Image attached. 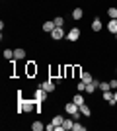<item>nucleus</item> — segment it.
Segmentation results:
<instances>
[{
    "label": "nucleus",
    "mask_w": 117,
    "mask_h": 131,
    "mask_svg": "<svg viewBox=\"0 0 117 131\" xmlns=\"http://www.w3.org/2000/svg\"><path fill=\"white\" fill-rule=\"evenodd\" d=\"M47 98H49V92H45L43 88L39 86L37 90H35V94H33V100L37 102V104H43V102H45Z\"/></svg>",
    "instance_id": "obj_1"
},
{
    "label": "nucleus",
    "mask_w": 117,
    "mask_h": 131,
    "mask_svg": "<svg viewBox=\"0 0 117 131\" xmlns=\"http://www.w3.org/2000/svg\"><path fill=\"white\" fill-rule=\"evenodd\" d=\"M62 37H67V29H64V27H55V29L51 31V39H53V41H61Z\"/></svg>",
    "instance_id": "obj_2"
},
{
    "label": "nucleus",
    "mask_w": 117,
    "mask_h": 131,
    "mask_svg": "<svg viewBox=\"0 0 117 131\" xmlns=\"http://www.w3.org/2000/svg\"><path fill=\"white\" fill-rule=\"evenodd\" d=\"M67 39L70 41V43H76L78 39H80V29H78V27H72V29H68Z\"/></svg>",
    "instance_id": "obj_3"
},
{
    "label": "nucleus",
    "mask_w": 117,
    "mask_h": 131,
    "mask_svg": "<svg viewBox=\"0 0 117 131\" xmlns=\"http://www.w3.org/2000/svg\"><path fill=\"white\" fill-rule=\"evenodd\" d=\"M41 88H43L45 92L53 94V92H55V88H57V82H53L51 78H49V80H43V82H41Z\"/></svg>",
    "instance_id": "obj_4"
},
{
    "label": "nucleus",
    "mask_w": 117,
    "mask_h": 131,
    "mask_svg": "<svg viewBox=\"0 0 117 131\" xmlns=\"http://www.w3.org/2000/svg\"><path fill=\"white\" fill-rule=\"evenodd\" d=\"M70 16H72V20H74V22H80V20L84 18V8L76 6V8L72 10V14H70Z\"/></svg>",
    "instance_id": "obj_5"
},
{
    "label": "nucleus",
    "mask_w": 117,
    "mask_h": 131,
    "mask_svg": "<svg viewBox=\"0 0 117 131\" xmlns=\"http://www.w3.org/2000/svg\"><path fill=\"white\" fill-rule=\"evenodd\" d=\"M14 59L16 61H23L25 59V49H23V47H16V49H14Z\"/></svg>",
    "instance_id": "obj_6"
},
{
    "label": "nucleus",
    "mask_w": 117,
    "mask_h": 131,
    "mask_svg": "<svg viewBox=\"0 0 117 131\" xmlns=\"http://www.w3.org/2000/svg\"><path fill=\"white\" fill-rule=\"evenodd\" d=\"M64 110H67V114H68V115H72V114H76L80 108H78L74 102H67V104H64Z\"/></svg>",
    "instance_id": "obj_7"
},
{
    "label": "nucleus",
    "mask_w": 117,
    "mask_h": 131,
    "mask_svg": "<svg viewBox=\"0 0 117 131\" xmlns=\"http://www.w3.org/2000/svg\"><path fill=\"white\" fill-rule=\"evenodd\" d=\"M72 102L78 106V108H80L82 104H86V100H84V96H82V94H74V96H72Z\"/></svg>",
    "instance_id": "obj_8"
},
{
    "label": "nucleus",
    "mask_w": 117,
    "mask_h": 131,
    "mask_svg": "<svg viewBox=\"0 0 117 131\" xmlns=\"http://www.w3.org/2000/svg\"><path fill=\"white\" fill-rule=\"evenodd\" d=\"M107 31H111L113 35L117 33V18H115V20H109V24H107Z\"/></svg>",
    "instance_id": "obj_9"
},
{
    "label": "nucleus",
    "mask_w": 117,
    "mask_h": 131,
    "mask_svg": "<svg viewBox=\"0 0 117 131\" xmlns=\"http://www.w3.org/2000/svg\"><path fill=\"white\" fill-rule=\"evenodd\" d=\"M55 27H57L55 22H45V24H43V31H45V33H51Z\"/></svg>",
    "instance_id": "obj_10"
},
{
    "label": "nucleus",
    "mask_w": 117,
    "mask_h": 131,
    "mask_svg": "<svg viewBox=\"0 0 117 131\" xmlns=\"http://www.w3.org/2000/svg\"><path fill=\"white\" fill-rule=\"evenodd\" d=\"M72 125H74V119H72V117H64V121H62V127H64V131L72 129Z\"/></svg>",
    "instance_id": "obj_11"
},
{
    "label": "nucleus",
    "mask_w": 117,
    "mask_h": 131,
    "mask_svg": "<svg viewBox=\"0 0 117 131\" xmlns=\"http://www.w3.org/2000/svg\"><path fill=\"white\" fill-rule=\"evenodd\" d=\"M90 27H92V31H101V27H103V24H101L100 20L96 18L94 22H92V26H90Z\"/></svg>",
    "instance_id": "obj_12"
},
{
    "label": "nucleus",
    "mask_w": 117,
    "mask_h": 131,
    "mask_svg": "<svg viewBox=\"0 0 117 131\" xmlns=\"http://www.w3.org/2000/svg\"><path fill=\"white\" fill-rule=\"evenodd\" d=\"M80 78H82V82H84V84H90V82L94 80V77H92L90 72H82V74H80Z\"/></svg>",
    "instance_id": "obj_13"
},
{
    "label": "nucleus",
    "mask_w": 117,
    "mask_h": 131,
    "mask_svg": "<svg viewBox=\"0 0 117 131\" xmlns=\"http://www.w3.org/2000/svg\"><path fill=\"white\" fill-rule=\"evenodd\" d=\"M80 112H82V115H86V117H90V115H92V110H90V106H86V104L80 106Z\"/></svg>",
    "instance_id": "obj_14"
},
{
    "label": "nucleus",
    "mask_w": 117,
    "mask_h": 131,
    "mask_svg": "<svg viewBox=\"0 0 117 131\" xmlns=\"http://www.w3.org/2000/svg\"><path fill=\"white\" fill-rule=\"evenodd\" d=\"M33 72H37V65H35V61H29V65H28V74H33Z\"/></svg>",
    "instance_id": "obj_15"
},
{
    "label": "nucleus",
    "mask_w": 117,
    "mask_h": 131,
    "mask_svg": "<svg viewBox=\"0 0 117 131\" xmlns=\"http://www.w3.org/2000/svg\"><path fill=\"white\" fill-rule=\"evenodd\" d=\"M62 121H64L62 115H55V117L51 119V123H53V125H62Z\"/></svg>",
    "instance_id": "obj_16"
},
{
    "label": "nucleus",
    "mask_w": 117,
    "mask_h": 131,
    "mask_svg": "<svg viewBox=\"0 0 117 131\" xmlns=\"http://www.w3.org/2000/svg\"><path fill=\"white\" fill-rule=\"evenodd\" d=\"M107 16L111 18V20H115V18H117V8H115V6H111V8H107Z\"/></svg>",
    "instance_id": "obj_17"
},
{
    "label": "nucleus",
    "mask_w": 117,
    "mask_h": 131,
    "mask_svg": "<svg viewBox=\"0 0 117 131\" xmlns=\"http://www.w3.org/2000/svg\"><path fill=\"white\" fill-rule=\"evenodd\" d=\"M103 94V100H106V102H111L113 100V90H106V92H101Z\"/></svg>",
    "instance_id": "obj_18"
},
{
    "label": "nucleus",
    "mask_w": 117,
    "mask_h": 131,
    "mask_svg": "<svg viewBox=\"0 0 117 131\" xmlns=\"http://www.w3.org/2000/svg\"><path fill=\"white\" fill-rule=\"evenodd\" d=\"M31 129L33 131H41V129H45V125L41 123V121H33V123H31Z\"/></svg>",
    "instance_id": "obj_19"
},
{
    "label": "nucleus",
    "mask_w": 117,
    "mask_h": 131,
    "mask_svg": "<svg viewBox=\"0 0 117 131\" xmlns=\"http://www.w3.org/2000/svg\"><path fill=\"white\" fill-rule=\"evenodd\" d=\"M101 90V92H106V90H111V86H109V82H101L100 80V86H98Z\"/></svg>",
    "instance_id": "obj_20"
},
{
    "label": "nucleus",
    "mask_w": 117,
    "mask_h": 131,
    "mask_svg": "<svg viewBox=\"0 0 117 131\" xmlns=\"http://www.w3.org/2000/svg\"><path fill=\"white\" fill-rule=\"evenodd\" d=\"M53 22L57 24V27H62V26H64V18H62V16H57Z\"/></svg>",
    "instance_id": "obj_21"
},
{
    "label": "nucleus",
    "mask_w": 117,
    "mask_h": 131,
    "mask_svg": "<svg viewBox=\"0 0 117 131\" xmlns=\"http://www.w3.org/2000/svg\"><path fill=\"white\" fill-rule=\"evenodd\" d=\"M4 59L12 61V59H14V51H12V49H4Z\"/></svg>",
    "instance_id": "obj_22"
},
{
    "label": "nucleus",
    "mask_w": 117,
    "mask_h": 131,
    "mask_svg": "<svg viewBox=\"0 0 117 131\" xmlns=\"http://www.w3.org/2000/svg\"><path fill=\"white\" fill-rule=\"evenodd\" d=\"M72 129H74V131H84V125H82V123H78V121H74Z\"/></svg>",
    "instance_id": "obj_23"
},
{
    "label": "nucleus",
    "mask_w": 117,
    "mask_h": 131,
    "mask_svg": "<svg viewBox=\"0 0 117 131\" xmlns=\"http://www.w3.org/2000/svg\"><path fill=\"white\" fill-rule=\"evenodd\" d=\"M76 88H78V92H84V90H86V84H84V82L80 80V82L76 84Z\"/></svg>",
    "instance_id": "obj_24"
},
{
    "label": "nucleus",
    "mask_w": 117,
    "mask_h": 131,
    "mask_svg": "<svg viewBox=\"0 0 117 131\" xmlns=\"http://www.w3.org/2000/svg\"><path fill=\"white\" fill-rule=\"evenodd\" d=\"M117 104V90H113V100H111V102H109V106H111V108H113V106H115Z\"/></svg>",
    "instance_id": "obj_25"
},
{
    "label": "nucleus",
    "mask_w": 117,
    "mask_h": 131,
    "mask_svg": "<svg viewBox=\"0 0 117 131\" xmlns=\"http://www.w3.org/2000/svg\"><path fill=\"white\" fill-rule=\"evenodd\" d=\"M109 86H111V90H117V78H111V80H109Z\"/></svg>",
    "instance_id": "obj_26"
},
{
    "label": "nucleus",
    "mask_w": 117,
    "mask_h": 131,
    "mask_svg": "<svg viewBox=\"0 0 117 131\" xmlns=\"http://www.w3.org/2000/svg\"><path fill=\"white\" fill-rule=\"evenodd\" d=\"M45 129H47V131H55V125H53V123H49V125H45Z\"/></svg>",
    "instance_id": "obj_27"
},
{
    "label": "nucleus",
    "mask_w": 117,
    "mask_h": 131,
    "mask_svg": "<svg viewBox=\"0 0 117 131\" xmlns=\"http://www.w3.org/2000/svg\"><path fill=\"white\" fill-rule=\"evenodd\" d=\"M115 41H117V33H115Z\"/></svg>",
    "instance_id": "obj_28"
},
{
    "label": "nucleus",
    "mask_w": 117,
    "mask_h": 131,
    "mask_svg": "<svg viewBox=\"0 0 117 131\" xmlns=\"http://www.w3.org/2000/svg\"><path fill=\"white\" fill-rule=\"evenodd\" d=\"M115 72H117V69H115Z\"/></svg>",
    "instance_id": "obj_29"
}]
</instances>
